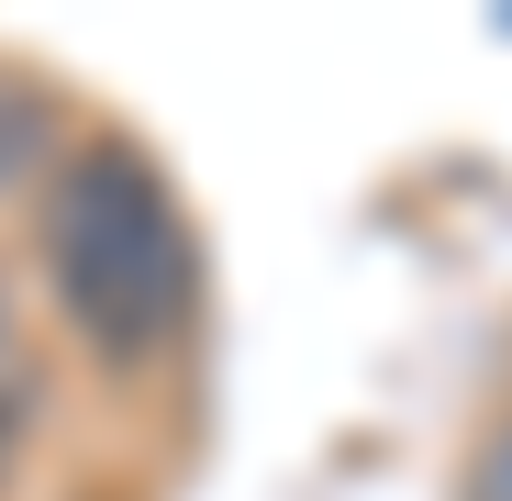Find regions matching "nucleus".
Wrapping results in <instances>:
<instances>
[{
    "instance_id": "20e7f679",
    "label": "nucleus",
    "mask_w": 512,
    "mask_h": 501,
    "mask_svg": "<svg viewBox=\"0 0 512 501\" xmlns=\"http://www.w3.org/2000/svg\"><path fill=\"white\" fill-rule=\"evenodd\" d=\"M12 401H23V346H12V323H0V424H12Z\"/></svg>"
},
{
    "instance_id": "f03ea898",
    "label": "nucleus",
    "mask_w": 512,
    "mask_h": 501,
    "mask_svg": "<svg viewBox=\"0 0 512 501\" xmlns=\"http://www.w3.org/2000/svg\"><path fill=\"white\" fill-rule=\"evenodd\" d=\"M45 156V101L34 90H12V78H0V190L23 179V167Z\"/></svg>"
},
{
    "instance_id": "f257e3e1",
    "label": "nucleus",
    "mask_w": 512,
    "mask_h": 501,
    "mask_svg": "<svg viewBox=\"0 0 512 501\" xmlns=\"http://www.w3.org/2000/svg\"><path fill=\"white\" fill-rule=\"evenodd\" d=\"M45 279H56V312L90 334L101 357H156L167 334L190 323V223L167 201V179L123 145H90L56 167L45 190Z\"/></svg>"
},
{
    "instance_id": "7ed1b4c3",
    "label": "nucleus",
    "mask_w": 512,
    "mask_h": 501,
    "mask_svg": "<svg viewBox=\"0 0 512 501\" xmlns=\"http://www.w3.org/2000/svg\"><path fill=\"white\" fill-rule=\"evenodd\" d=\"M468 501H512V412L479 435V457H468Z\"/></svg>"
}]
</instances>
